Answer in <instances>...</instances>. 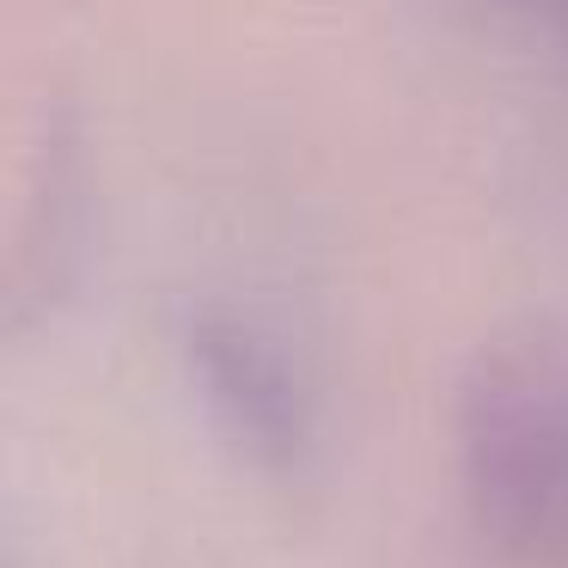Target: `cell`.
<instances>
[{"mask_svg": "<svg viewBox=\"0 0 568 568\" xmlns=\"http://www.w3.org/2000/svg\"><path fill=\"white\" fill-rule=\"evenodd\" d=\"M458 470L477 531L519 568H568V331L514 324L458 385Z\"/></svg>", "mask_w": 568, "mask_h": 568, "instance_id": "6da1fadb", "label": "cell"}, {"mask_svg": "<svg viewBox=\"0 0 568 568\" xmlns=\"http://www.w3.org/2000/svg\"><path fill=\"white\" fill-rule=\"evenodd\" d=\"M190 367L214 422L245 458H257L263 470H294L306 458V397L270 336L233 312H202L190 318Z\"/></svg>", "mask_w": 568, "mask_h": 568, "instance_id": "7a4b0ae2", "label": "cell"}]
</instances>
